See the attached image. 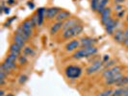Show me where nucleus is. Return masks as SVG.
Wrapping results in <instances>:
<instances>
[{
  "instance_id": "36",
  "label": "nucleus",
  "mask_w": 128,
  "mask_h": 96,
  "mask_svg": "<svg viewBox=\"0 0 128 96\" xmlns=\"http://www.w3.org/2000/svg\"><path fill=\"white\" fill-rule=\"evenodd\" d=\"M28 6L30 7V8H31V9H33V8H34V7H35V5H34V4H33V3H28Z\"/></svg>"
},
{
  "instance_id": "29",
  "label": "nucleus",
  "mask_w": 128,
  "mask_h": 96,
  "mask_svg": "<svg viewBox=\"0 0 128 96\" xmlns=\"http://www.w3.org/2000/svg\"><path fill=\"white\" fill-rule=\"evenodd\" d=\"M112 93H113V90H106L102 91V92H100L99 94H97V96H111Z\"/></svg>"
},
{
  "instance_id": "12",
  "label": "nucleus",
  "mask_w": 128,
  "mask_h": 96,
  "mask_svg": "<svg viewBox=\"0 0 128 96\" xmlns=\"http://www.w3.org/2000/svg\"><path fill=\"white\" fill-rule=\"evenodd\" d=\"M77 24H79L78 23V19L77 18H68L66 19V21H64V23H63V30H66V29H70L71 27H73V26L77 25Z\"/></svg>"
},
{
  "instance_id": "2",
  "label": "nucleus",
  "mask_w": 128,
  "mask_h": 96,
  "mask_svg": "<svg viewBox=\"0 0 128 96\" xmlns=\"http://www.w3.org/2000/svg\"><path fill=\"white\" fill-rule=\"evenodd\" d=\"M83 26L81 25V24H77V25L73 26V27H71L70 29L64 30V33H63V38L68 39V38H73V37H76V36L80 35L81 33L83 32Z\"/></svg>"
},
{
  "instance_id": "40",
  "label": "nucleus",
  "mask_w": 128,
  "mask_h": 96,
  "mask_svg": "<svg viewBox=\"0 0 128 96\" xmlns=\"http://www.w3.org/2000/svg\"><path fill=\"white\" fill-rule=\"evenodd\" d=\"M127 21H128V16H127Z\"/></svg>"
},
{
  "instance_id": "19",
  "label": "nucleus",
  "mask_w": 128,
  "mask_h": 96,
  "mask_svg": "<svg viewBox=\"0 0 128 96\" xmlns=\"http://www.w3.org/2000/svg\"><path fill=\"white\" fill-rule=\"evenodd\" d=\"M20 52H21V47L20 46L16 44L14 42L13 44H11V46H10V53L11 54H14V55L18 56L19 54H20Z\"/></svg>"
},
{
  "instance_id": "20",
  "label": "nucleus",
  "mask_w": 128,
  "mask_h": 96,
  "mask_svg": "<svg viewBox=\"0 0 128 96\" xmlns=\"http://www.w3.org/2000/svg\"><path fill=\"white\" fill-rule=\"evenodd\" d=\"M16 34H18V35H19L20 37H22L25 40H28V38H30V36H29V35H28V34L23 30V28H22L21 26H19V27L16 28Z\"/></svg>"
},
{
  "instance_id": "34",
  "label": "nucleus",
  "mask_w": 128,
  "mask_h": 96,
  "mask_svg": "<svg viewBox=\"0 0 128 96\" xmlns=\"http://www.w3.org/2000/svg\"><path fill=\"white\" fill-rule=\"evenodd\" d=\"M107 61H109V55H105L104 58H103V62L104 63H106Z\"/></svg>"
},
{
  "instance_id": "39",
  "label": "nucleus",
  "mask_w": 128,
  "mask_h": 96,
  "mask_svg": "<svg viewBox=\"0 0 128 96\" xmlns=\"http://www.w3.org/2000/svg\"><path fill=\"white\" fill-rule=\"evenodd\" d=\"M6 96H14V95L12 94V93H9V94H7Z\"/></svg>"
},
{
  "instance_id": "30",
  "label": "nucleus",
  "mask_w": 128,
  "mask_h": 96,
  "mask_svg": "<svg viewBox=\"0 0 128 96\" xmlns=\"http://www.w3.org/2000/svg\"><path fill=\"white\" fill-rule=\"evenodd\" d=\"M116 63L115 60H111V61H107L105 64H104V67H108V68H110V67H112V66H114V64Z\"/></svg>"
},
{
  "instance_id": "13",
  "label": "nucleus",
  "mask_w": 128,
  "mask_h": 96,
  "mask_svg": "<svg viewBox=\"0 0 128 96\" xmlns=\"http://www.w3.org/2000/svg\"><path fill=\"white\" fill-rule=\"evenodd\" d=\"M70 15H71V13H70V12L63 10V11H60V12H59V13H58L57 16H56V20L63 22V21H66V19L70 18Z\"/></svg>"
},
{
  "instance_id": "7",
  "label": "nucleus",
  "mask_w": 128,
  "mask_h": 96,
  "mask_svg": "<svg viewBox=\"0 0 128 96\" xmlns=\"http://www.w3.org/2000/svg\"><path fill=\"white\" fill-rule=\"evenodd\" d=\"M60 12V9L57 7H51V8H48L46 9V12H45V16L46 18L52 19V18H56L57 14Z\"/></svg>"
},
{
  "instance_id": "24",
  "label": "nucleus",
  "mask_w": 128,
  "mask_h": 96,
  "mask_svg": "<svg viewBox=\"0 0 128 96\" xmlns=\"http://www.w3.org/2000/svg\"><path fill=\"white\" fill-rule=\"evenodd\" d=\"M127 84H128V75H126V76L122 77V79L120 80V82L116 84V86H118V87H122V86H123V87H124V86L127 85Z\"/></svg>"
},
{
  "instance_id": "22",
  "label": "nucleus",
  "mask_w": 128,
  "mask_h": 96,
  "mask_svg": "<svg viewBox=\"0 0 128 96\" xmlns=\"http://www.w3.org/2000/svg\"><path fill=\"white\" fill-rule=\"evenodd\" d=\"M108 2H109V0H100V2H99V4H98V7H97L96 12L99 13H101L103 10L106 8V5L108 4Z\"/></svg>"
},
{
  "instance_id": "35",
  "label": "nucleus",
  "mask_w": 128,
  "mask_h": 96,
  "mask_svg": "<svg viewBox=\"0 0 128 96\" xmlns=\"http://www.w3.org/2000/svg\"><path fill=\"white\" fill-rule=\"evenodd\" d=\"M5 95V92H4V90H0V96H4Z\"/></svg>"
},
{
  "instance_id": "32",
  "label": "nucleus",
  "mask_w": 128,
  "mask_h": 96,
  "mask_svg": "<svg viewBox=\"0 0 128 96\" xmlns=\"http://www.w3.org/2000/svg\"><path fill=\"white\" fill-rule=\"evenodd\" d=\"M27 79H28V78H27V76H26V75H23V74H22V75H20V76H19V78H18V83L19 84H24L26 82V81H27Z\"/></svg>"
},
{
  "instance_id": "10",
  "label": "nucleus",
  "mask_w": 128,
  "mask_h": 96,
  "mask_svg": "<svg viewBox=\"0 0 128 96\" xmlns=\"http://www.w3.org/2000/svg\"><path fill=\"white\" fill-rule=\"evenodd\" d=\"M94 43H96V38H90V37H87V38H83L80 39V45L82 47H89V46H92L94 45Z\"/></svg>"
},
{
  "instance_id": "9",
  "label": "nucleus",
  "mask_w": 128,
  "mask_h": 96,
  "mask_svg": "<svg viewBox=\"0 0 128 96\" xmlns=\"http://www.w3.org/2000/svg\"><path fill=\"white\" fill-rule=\"evenodd\" d=\"M122 77H123V75H122V72H120V73L116 74L114 76L106 78V79H105V84H106V85H116V84L120 82V80L122 79Z\"/></svg>"
},
{
  "instance_id": "38",
  "label": "nucleus",
  "mask_w": 128,
  "mask_h": 96,
  "mask_svg": "<svg viewBox=\"0 0 128 96\" xmlns=\"http://www.w3.org/2000/svg\"><path fill=\"white\" fill-rule=\"evenodd\" d=\"M123 96H128V88H127V90H126V91L124 92V94H123Z\"/></svg>"
},
{
  "instance_id": "31",
  "label": "nucleus",
  "mask_w": 128,
  "mask_h": 96,
  "mask_svg": "<svg viewBox=\"0 0 128 96\" xmlns=\"http://www.w3.org/2000/svg\"><path fill=\"white\" fill-rule=\"evenodd\" d=\"M18 63L19 64H24L27 63V57H26L25 55H22V56H20L18 58Z\"/></svg>"
},
{
  "instance_id": "21",
  "label": "nucleus",
  "mask_w": 128,
  "mask_h": 96,
  "mask_svg": "<svg viewBox=\"0 0 128 96\" xmlns=\"http://www.w3.org/2000/svg\"><path fill=\"white\" fill-rule=\"evenodd\" d=\"M128 87H122V88H120V89H116V90H113V93H112V95L111 96H123L124 94V92L126 91Z\"/></svg>"
},
{
  "instance_id": "5",
  "label": "nucleus",
  "mask_w": 128,
  "mask_h": 96,
  "mask_svg": "<svg viewBox=\"0 0 128 96\" xmlns=\"http://www.w3.org/2000/svg\"><path fill=\"white\" fill-rule=\"evenodd\" d=\"M103 25L105 26L106 32L108 33V34H110V35H112V34L115 33L116 28V26H118V21L115 20V19H113L112 17H110Z\"/></svg>"
},
{
  "instance_id": "17",
  "label": "nucleus",
  "mask_w": 128,
  "mask_h": 96,
  "mask_svg": "<svg viewBox=\"0 0 128 96\" xmlns=\"http://www.w3.org/2000/svg\"><path fill=\"white\" fill-rule=\"evenodd\" d=\"M14 42L16 44H18V46H20V47L22 48V47H24V45H25L26 40L23 38H22V37H20L19 35L16 34V35L14 36Z\"/></svg>"
},
{
  "instance_id": "16",
  "label": "nucleus",
  "mask_w": 128,
  "mask_h": 96,
  "mask_svg": "<svg viewBox=\"0 0 128 96\" xmlns=\"http://www.w3.org/2000/svg\"><path fill=\"white\" fill-rule=\"evenodd\" d=\"M123 35H124V31L116 30V32L114 33V38L116 41L118 43H123Z\"/></svg>"
},
{
  "instance_id": "37",
  "label": "nucleus",
  "mask_w": 128,
  "mask_h": 96,
  "mask_svg": "<svg viewBox=\"0 0 128 96\" xmlns=\"http://www.w3.org/2000/svg\"><path fill=\"white\" fill-rule=\"evenodd\" d=\"M14 0H8V3H9L10 5H12V4H14Z\"/></svg>"
},
{
  "instance_id": "14",
  "label": "nucleus",
  "mask_w": 128,
  "mask_h": 96,
  "mask_svg": "<svg viewBox=\"0 0 128 96\" xmlns=\"http://www.w3.org/2000/svg\"><path fill=\"white\" fill-rule=\"evenodd\" d=\"M100 13H101V22H102V24H104V23L111 17L112 11H111L110 8H105Z\"/></svg>"
},
{
  "instance_id": "11",
  "label": "nucleus",
  "mask_w": 128,
  "mask_h": 96,
  "mask_svg": "<svg viewBox=\"0 0 128 96\" xmlns=\"http://www.w3.org/2000/svg\"><path fill=\"white\" fill-rule=\"evenodd\" d=\"M80 46V40H78V39H73V40H71L70 41L68 44L66 45V50L68 52H72L74 51V50H76L77 48Z\"/></svg>"
},
{
  "instance_id": "15",
  "label": "nucleus",
  "mask_w": 128,
  "mask_h": 96,
  "mask_svg": "<svg viewBox=\"0 0 128 96\" xmlns=\"http://www.w3.org/2000/svg\"><path fill=\"white\" fill-rule=\"evenodd\" d=\"M45 12H46V9L44 8H40L38 11H37V15H38V25H42V22H44V16H45Z\"/></svg>"
},
{
  "instance_id": "8",
  "label": "nucleus",
  "mask_w": 128,
  "mask_h": 96,
  "mask_svg": "<svg viewBox=\"0 0 128 96\" xmlns=\"http://www.w3.org/2000/svg\"><path fill=\"white\" fill-rule=\"evenodd\" d=\"M21 27L23 28V30L25 31L30 37L32 36L33 34V23L32 21H31V19H26V20H24L22 23H21Z\"/></svg>"
},
{
  "instance_id": "18",
  "label": "nucleus",
  "mask_w": 128,
  "mask_h": 96,
  "mask_svg": "<svg viewBox=\"0 0 128 96\" xmlns=\"http://www.w3.org/2000/svg\"><path fill=\"white\" fill-rule=\"evenodd\" d=\"M63 23H64V22H62V21H57L56 23H54V24L51 26V28H50V34H51V35H54V34H56L60 29H62V28H63Z\"/></svg>"
},
{
  "instance_id": "25",
  "label": "nucleus",
  "mask_w": 128,
  "mask_h": 96,
  "mask_svg": "<svg viewBox=\"0 0 128 96\" xmlns=\"http://www.w3.org/2000/svg\"><path fill=\"white\" fill-rule=\"evenodd\" d=\"M7 73L5 71L0 70V86H3L5 83V79H6Z\"/></svg>"
},
{
  "instance_id": "1",
  "label": "nucleus",
  "mask_w": 128,
  "mask_h": 96,
  "mask_svg": "<svg viewBox=\"0 0 128 96\" xmlns=\"http://www.w3.org/2000/svg\"><path fill=\"white\" fill-rule=\"evenodd\" d=\"M97 53V48H96L94 45L92 46H89V47H83L79 50H77L74 54H73V59H83V58L86 57H90V56H92V55H96Z\"/></svg>"
},
{
  "instance_id": "26",
  "label": "nucleus",
  "mask_w": 128,
  "mask_h": 96,
  "mask_svg": "<svg viewBox=\"0 0 128 96\" xmlns=\"http://www.w3.org/2000/svg\"><path fill=\"white\" fill-rule=\"evenodd\" d=\"M99 2H100V0H92L90 1V7H92V11H96L97 10V7H98Z\"/></svg>"
},
{
  "instance_id": "33",
  "label": "nucleus",
  "mask_w": 128,
  "mask_h": 96,
  "mask_svg": "<svg viewBox=\"0 0 128 96\" xmlns=\"http://www.w3.org/2000/svg\"><path fill=\"white\" fill-rule=\"evenodd\" d=\"M3 12H4V13H6V14H9V13H10V8H8V7H6V8H4Z\"/></svg>"
},
{
  "instance_id": "3",
  "label": "nucleus",
  "mask_w": 128,
  "mask_h": 96,
  "mask_svg": "<svg viewBox=\"0 0 128 96\" xmlns=\"http://www.w3.org/2000/svg\"><path fill=\"white\" fill-rule=\"evenodd\" d=\"M64 73L68 79H76L78 77H80L82 73V69L77 65H70L66 68Z\"/></svg>"
},
{
  "instance_id": "6",
  "label": "nucleus",
  "mask_w": 128,
  "mask_h": 96,
  "mask_svg": "<svg viewBox=\"0 0 128 96\" xmlns=\"http://www.w3.org/2000/svg\"><path fill=\"white\" fill-rule=\"evenodd\" d=\"M122 72V67L118 66V65H114L112 67H110L108 69H106L105 71H103L102 76L106 79V78H109L111 76H114L116 74H118Z\"/></svg>"
},
{
  "instance_id": "27",
  "label": "nucleus",
  "mask_w": 128,
  "mask_h": 96,
  "mask_svg": "<svg viewBox=\"0 0 128 96\" xmlns=\"http://www.w3.org/2000/svg\"><path fill=\"white\" fill-rule=\"evenodd\" d=\"M123 44L128 47V28L124 30V35H123Z\"/></svg>"
},
{
  "instance_id": "4",
  "label": "nucleus",
  "mask_w": 128,
  "mask_h": 96,
  "mask_svg": "<svg viewBox=\"0 0 128 96\" xmlns=\"http://www.w3.org/2000/svg\"><path fill=\"white\" fill-rule=\"evenodd\" d=\"M102 66H104V64H103V61H100V60H98V61H96V62H94L92 64H90V66L87 68V74H94V73H96V72H98V71L100 70L101 68H102Z\"/></svg>"
},
{
  "instance_id": "28",
  "label": "nucleus",
  "mask_w": 128,
  "mask_h": 96,
  "mask_svg": "<svg viewBox=\"0 0 128 96\" xmlns=\"http://www.w3.org/2000/svg\"><path fill=\"white\" fill-rule=\"evenodd\" d=\"M18 56H16V55H14V54H11V53H10V55H8V56L6 57V60L16 63V60H18Z\"/></svg>"
},
{
  "instance_id": "23",
  "label": "nucleus",
  "mask_w": 128,
  "mask_h": 96,
  "mask_svg": "<svg viewBox=\"0 0 128 96\" xmlns=\"http://www.w3.org/2000/svg\"><path fill=\"white\" fill-rule=\"evenodd\" d=\"M23 55H25L26 57H28V56H34L35 55V51H34V49H33L32 47L25 46L23 48Z\"/></svg>"
}]
</instances>
